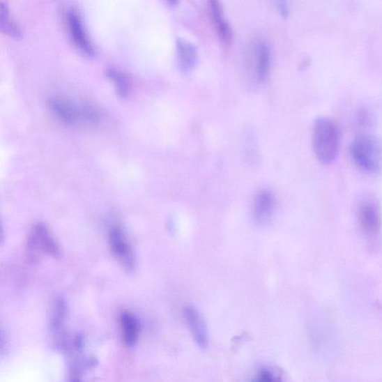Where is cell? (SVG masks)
Returning <instances> with one entry per match:
<instances>
[{
	"mask_svg": "<svg viewBox=\"0 0 382 382\" xmlns=\"http://www.w3.org/2000/svg\"><path fill=\"white\" fill-rule=\"evenodd\" d=\"M109 243L115 259L125 270L132 271L135 267L134 254L128 240L120 227H114L110 230Z\"/></svg>",
	"mask_w": 382,
	"mask_h": 382,
	"instance_id": "6",
	"label": "cell"
},
{
	"mask_svg": "<svg viewBox=\"0 0 382 382\" xmlns=\"http://www.w3.org/2000/svg\"><path fill=\"white\" fill-rule=\"evenodd\" d=\"M358 222L365 236L369 238L377 237L381 230V219L380 211L374 201H365L358 208Z\"/></svg>",
	"mask_w": 382,
	"mask_h": 382,
	"instance_id": "7",
	"label": "cell"
},
{
	"mask_svg": "<svg viewBox=\"0 0 382 382\" xmlns=\"http://www.w3.org/2000/svg\"><path fill=\"white\" fill-rule=\"evenodd\" d=\"M123 341L127 346H133L139 339L141 324L130 312H123L120 316Z\"/></svg>",
	"mask_w": 382,
	"mask_h": 382,
	"instance_id": "13",
	"label": "cell"
},
{
	"mask_svg": "<svg viewBox=\"0 0 382 382\" xmlns=\"http://www.w3.org/2000/svg\"><path fill=\"white\" fill-rule=\"evenodd\" d=\"M29 245V248L31 250H35L37 249L44 251L52 257H56L59 254V249L56 242L52 237L47 228L43 224H38L31 230Z\"/></svg>",
	"mask_w": 382,
	"mask_h": 382,
	"instance_id": "11",
	"label": "cell"
},
{
	"mask_svg": "<svg viewBox=\"0 0 382 382\" xmlns=\"http://www.w3.org/2000/svg\"><path fill=\"white\" fill-rule=\"evenodd\" d=\"M0 17H1V29L6 34L13 38H19L21 36L19 26L10 15L8 7L3 2L0 4Z\"/></svg>",
	"mask_w": 382,
	"mask_h": 382,
	"instance_id": "15",
	"label": "cell"
},
{
	"mask_svg": "<svg viewBox=\"0 0 382 382\" xmlns=\"http://www.w3.org/2000/svg\"><path fill=\"white\" fill-rule=\"evenodd\" d=\"M48 103L52 112L68 124L98 126L101 122L100 111L91 105L65 97L51 98Z\"/></svg>",
	"mask_w": 382,
	"mask_h": 382,
	"instance_id": "2",
	"label": "cell"
},
{
	"mask_svg": "<svg viewBox=\"0 0 382 382\" xmlns=\"http://www.w3.org/2000/svg\"><path fill=\"white\" fill-rule=\"evenodd\" d=\"M355 164L363 171L377 174L382 167V148L376 137L359 135L353 139L349 147Z\"/></svg>",
	"mask_w": 382,
	"mask_h": 382,
	"instance_id": "3",
	"label": "cell"
},
{
	"mask_svg": "<svg viewBox=\"0 0 382 382\" xmlns=\"http://www.w3.org/2000/svg\"><path fill=\"white\" fill-rule=\"evenodd\" d=\"M70 382H82L81 379L78 376H73Z\"/></svg>",
	"mask_w": 382,
	"mask_h": 382,
	"instance_id": "19",
	"label": "cell"
},
{
	"mask_svg": "<svg viewBox=\"0 0 382 382\" xmlns=\"http://www.w3.org/2000/svg\"><path fill=\"white\" fill-rule=\"evenodd\" d=\"M341 144V132L337 123L328 118L317 119L312 129L314 152L321 163L328 165L336 160Z\"/></svg>",
	"mask_w": 382,
	"mask_h": 382,
	"instance_id": "1",
	"label": "cell"
},
{
	"mask_svg": "<svg viewBox=\"0 0 382 382\" xmlns=\"http://www.w3.org/2000/svg\"><path fill=\"white\" fill-rule=\"evenodd\" d=\"M66 305L62 301H59L54 316H53L52 328L56 332L59 331L65 321L66 318Z\"/></svg>",
	"mask_w": 382,
	"mask_h": 382,
	"instance_id": "16",
	"label": "cell"
},
{
	"mask_svg": "<svg viewBox=\"0 0 382 382\" xmlns=\"http://www.w3.org/2000/svg\"><path fill=\"white\" fill-rule=\"evenodd\" d=\"M183 316L191 336L196 344L201 349L208 346L209 337L204 317L194 307L187 306L183 310Z\"/></svg>",
	"mask_w": 382,
	"mask_h": 382,
	"instance_id": "8",
	"label": "cell"
},
{
	"mask_svg": "<svg viewBox=\"0 0 382 382\" xmlns=\"http://www.w3.org/2000/svg\"><path fill=\"white\" fill-rule=\"evenodd\" d=\"M271 62V50L268 42L263 38L254 39L248 50V67L253 78L259 82L266 80Z\"/></svg>",
	"mask_w": 382,
	"mask_h": 382,
	"instance_id": "4",
	"label": "cell"
},
{
	"mask_svg": "<svg viewBox=\"0 0 382 382\" xmlns=\"http://www.w3.org/2000/svg\"><path fill=\"white\" fill-rule=\"evenodd\" d=\"M176 56L178 68L184 73L192 71L197 65V48L186 39L178 38L177 40Z\"/></svg>",
	"mask_w": 382,
	"mask_h": 382,
	"instance_id": "12",
	"label": "cell"
},
{
	"mask_svg": "<svg viewBox=\"0 0 382 382\" xmlns=\"http://www.w3.org/2000/svg\"><path fill=\"white\" fill-rule=\"evenodd\" d=\"M209 15L215 27L217 35L225 47L231 45L233 39L232 29L225 17L224 8L218 1H210L208 5Z\"/></svg>",
	"mask_w": 382,
	"mask_h": 382,
	"instance_id": "10",
	"label": "cell"
},
{
	"mask_svg": "<svg viewBox=\"0 0 382 382\" xmlns=\"http://www.w3.org/2000/svg\"><path fill=\"white\" fill-rule=\"evenodd\" d=\"M252 382H282V381L272 370L263 368L259 371Z\"/></svg>",
	"mask_w": 382,
	"mask_h": 382,
	"instance_id": "17",
	"label": "cell"
},
{
	"mask_svg": "<svg viewBox=\"0 0 382 382\" xmlns=\"http://www.w3.org/2000/svg\"><path fill=\"white\" fill-rule=\"evenodd\" d=\"M275 4H277L280 15L284 18L288 17L289 15V8L288 4L283 1H278L275 3Z\"/></svg>",
	"mask_w": 382,
	"mask_h": 382,
	"instance_id": "18",
	"label": "cell"
},
{
	"mask_svg": "<svg viewBox=\"0 0 382 382\" xmlns=\"http://www.w3.org/2000/svg\"><path fill=\"white\" fill-rule=\"evenodd\" d=\"M63 19L66 20L73 44L86 54L93 55L94 47L78 10L74 8H67L63 13Z\"/></svg>",
	"mask_w": 382,
	"mask_h": 382,
	"instance_id": "5",
	"label": "cell"
},
{
	"mask_svg": "<svg viewBox=\"0 0 382 382\" xmlns=\"http://www.w3.org/2000/svg\"><path fill=\"white\" fill-rule=\"evenodd\" d=\"M106 73H107L108 77L114 84L116 90L118 91L120 95L125 97L130 93L132 82L126 73L114 68H109Z\"/></svg>",
	"mask_w": 382,
	"mask_h": 382,
	"instance_id": "14",
	"label": "cell"
},
{
	"mask_svg": "<svg viewBox=\"0 0 382 382\" xmlns=\"http://www.w3.org/2000/svg\"><path fill=\"white\" fill-rule=\"evenodd\" d=\"M275 197L270 190H263L254 198L252 215L259 225L268 224L274 213Z\"/></svg>",
	"mask_w": 382,
	"mask_h": 382,
	"instance_id": "9",
	"label": "cell"
}]
</instances>
